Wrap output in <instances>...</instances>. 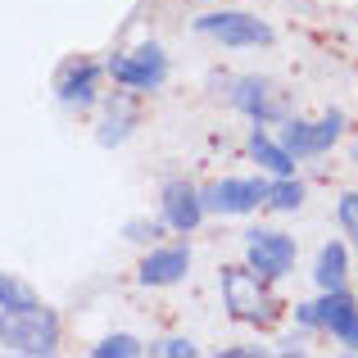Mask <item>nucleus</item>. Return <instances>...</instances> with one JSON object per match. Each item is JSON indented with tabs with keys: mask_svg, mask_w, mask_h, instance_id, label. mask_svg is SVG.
<instances>
[{
	"mask_svg": "<svg viewBox=\"0 0 358 358\" xmlns=\"http://www.w3.org/2000/svg\"><path fill=\"white\" fill-rule=\"evenodd\" d=\"M109 73H114V82L127 87V91H159L168 82V55L159 50L155 41H145L127 55H114V59H109Z\"/></svg>",
	"mask_w": 358,
	"mask_h": 358,
	"instance_id": "20e7f679",
	"label": "nucleus"
},
{
	"mask_svg": "<svg viewBox=\"0 0 358 358\" xmlns=\"http://www.w3.org/2000/svg\"><path fill=\"white\" fill-rule=\"evenodd\" d=\"M295 254H299L295 236H286V231H277V227L245 231V259H250V268L259 272L263 281H281L295 268Z\"/></svg>",
	"mask_w": 358,
	"mask_h": 358,
	"instance_id": "7ed1b4c3",
	"label": "nucleus"
},
{
	"mask_svg": "<svg viewBox=\"0 0 358 358\" xmlns=\"http://www.w3.org/2000/svg\"><path fill=\"white\" fill-rule=\"evenodd\" d=\"M141 354V341L136 336H109V341H100L91 358H136Z\"/></svg>",
	"mask_w": 358,
	"mask_h": 358,
	"instance_id": "a211bd4d",
	"label": "nucleus"
},
{
	"mask_svg": "<svg viewBox=\"0 0 358 358\" xmlns=\"http://www.w3.org/2000/svg\"><path fill=\"white\" fill-rule=\"evenodd\" d=\"M0 308H41L36 290L14 272H0Z\"/></svg>",
	"mask_w": 358,
	"mask_h": 358,
	"instance_id": "f3484780",
	"label": "nucleus"
},
{
	"mask_svg": "<svg viewBox=\"0 0 358 358\" xmlns=\"http://www.w3.org/2000/svg\"><path fill=\"white\" fill-rule=\"evenodd\" d=\"M155 354H164V358H195V345L186 341V336H173V341L155 345Z\"/></svg>",
	"mask_w": 358,
	"mask_h": 358,
	"instance_id": "aec40b11",
	"label": "nucleus"
},
{
	"mask_svg": "<svg viewBox=\"0 0 358 358\" xmlns=\"http://www.w3.org/2000/svg\"><path fill=\"white\" fill-rule=\"evenodd\" d=\"M122 236H127V241H136V245H155L159 236H164V218H159V222H145V218H131L127 227H122Z\"/></svg>",
	"mask_w": 358,
	"mask_h": 358,
	"instance_id": "6ab92c4d",
	"label": "nucleus"
},
{
	"mask_svg": "<svg viewBox=\"0 0 358 358\" xmlns=\"http://www.w3.org/2000/svg\"><path fill=\"white\" fill-rule=\"evenodd\" d=\"M204 222V200L191 182H168L164 186V227L191 236L195 227Z\"/></svg>",
	"mask_w": 358,
	"mask_h": 358,
	"instance_id": "1a4fd4ad",
	"label": "nucleus"
},
{
	"mask_svg": "<svg viewBox=\"0 0 358 358\" xmlns=\"http://www.w3.org/2000/svg\"><path fill=\"white\" fill-rule=\"evenodd\" d=\"M0 345L14 354H55L59 350V317L50 308H0Z\"/></svg>",
	"mask_w": 358,
	"mask_h": 358,
	"instance_id": "f257e3e1",
	"label": "nucleus"
},
{
	"mask_svg": "<svg viewBox=\"0 0 358 358\" xmlns=\"http://www.w3.org/2000/svg\"><path fill=\"white\" fill-rule=\"evenodd\" d=\"M231 105H236L245 118H254L259 127H263V122H272V118H281L277 91H272L263 78H241L236 87H231Z\"/></svg>",
	"mask_w": 358,
	"mask_h": 358,
	"instance_id": "f8f14e48",
	"label": "nucleus"
},
{
	"mask_svg": "<svg viewBox=\"0 0 358 358\" xmlns=\"http://www.w3.org/2000/svg\"><path fill=\"white\" fill-rule=\"evenodd\" d=\"M250 155H254V164L268 168L272 177H290V173H295V155H290L281 141H272L263 127H254V131H250Z\"/></svg>",
	"mask_w": 358,
	"mask_h": 358,
	"instance_id": "ddd939ff",
	"label": "nucleus"
},
{
	"mask_svg": "<svg viewBox=\"0 0 358 358\" xmlns=\"http://www.w3.org/2000/svg\"><path fill=\"white\" fill-rule=\"evenodd\" d=\"M191 272V250L186 245H164V250H150L141 263V286H177V281Z\"/></svg>",
	"mask_w": 358,
	"mask_h": 358,
	"instance_id": "9b49d317",
	"label": "nucleus"
},
{
	"mask_svg": "<svg viewBox=\"0 0 358 358\" xmlns=\"http://www.w3.org/2000/svg\"><path fill=\"white\" fill-rule=\"evenodd\" d=\"M204 213H222V218H241L254 213L268 200V182L263 177H227V182H213L209 191H200Z\"/></svg>",
	"mask_w": 358,
	"mask_h": 358,
	"instance_id": "423d86ee",
	"label": "nucleus"
},
{
	"mask_svg": "<svg viewBox=\"0 0 358 358\" xmlns=\"http://www.w3.org/2000/svg\"><path fill=\"white\" fill-rule=\"evenodd\" d=\"M222 299L241 322H272L277 317V304L254 268H222Z\"/></svg>",
	"mask_w": 358,
	"mask_h": 358,
	"instance_id": "f03ea898",
	"label": "nucleus"
},
{
	"mask_svg": "<svg viewBox=\"0 0 358 358\" xmlns=\"http://www.w3.org/2000/svg\"><path fill=\"white\" fill-rule=\"evenodd\" d=\"M350 231H354V245H358V227H350Z\"/></svg>",
	"mask_w": 358,
	"mask_h": 358,
	"instance_id": "5701e85b",
	"label": "nucleus"
},
{
	"mask_svg": "<svg viewBox=\"0 0 358 358\" xmlns=\"http://www.w3.org/2000/svg\"><path fill=\"white\" fill-rule=\"evenodd\" d=\"M336 218H341V227H358V195H341Z\"/></svg>",
	"mask_w": 358,
	"mask_h": 358,
	"instance_id": "412c9836",
	"label": "nucleus"
},
{
	"mask_svg": "<svg viewBox=\"0 0 358 358\" xmlns=\"http://www.w3.org/2000/svg\"><path fill=\"white\" fill-rule=\"evenodd\" d=\"M345 277H350V250H345L341 241L322 245V254H317V268H313V281L322 290H341Z\"/></svg>",
	"mask_w": 358,
	"mask_h": 358,
	"instance_id": "4468645a",
	"label": "nucleus"
},
{
	"mask_svg": "<svg viewBox=\"0 0 358 358\" xmlns=\"http://www.w3.org/2000/svg\"><path fill=\"white\" fill-rule=\"evenodd\" d=\"M96 91H100V64H91V59L69 64L59 73V82H55V96H59L64 109H91Z\"/></svg>",
	"mask_w": 358,
	"mask_h": 358,
	"instance_id": "9d476101",
	"label": "nucleus"
},
{
	"mask_svg": "<svg viewBox=\"0 0 358 358\" xmlns=\"http://www.w3.org/2000/svg\"><path fill=\"white\" fill-rule=\"evenodd\" d=\"M317 327L322 331H331L336 341L345 345V350L358 354V299L350 295V290H322V299H317Z\"/></svg>",
	"mask_w": 358,
	"mask_h": 358,
	"instance_id": "6e6552de",
	"label": "nucleus"
},
{
	"mask_svg": "<svg viewBox=\"0 0 358 358\" xmlns=\"http://www.w3.org/2000/svg\"><path fill=\"white\" fill-rule=\"evenodd\" d=\"M299 322H304V327H317V308L313 304H299Z\"/></svg>",
	"mask_w": 358,
	"mask_h": 358,
	"instance_id": "4be33fe9",
	"label": "nucleus"
},
{
	"mask_svg": "<svg viewBox=\"0 0 358 358\" xmlns=\"http://www.w3.org/2000/svg\"><path fill=\"white\" fill-rule=\"evenodd\" d=\"M131 122H136V114L127 109V100H118V105H109V114L105 122H100V145H122L127 141V131H131Z\"/></svg>",
	"mask_w": 358,
	"mask_h": 358,
	"instance_id": "2eb2a0df",
	"label": "nucleus"
},
{
	"mask_svg": "<svg viewBox=\"0 0 358 358\" xmlns=\"http://www.w3.org/2000/svg\"><path fill=\"white\" fill-rule=\"evenodd\" d=\"M341 131H345V114H341V109H331V114L317 118V122L286 118V122H281V145H286L295 159H313V155H322V150H331L336 141H341Z\"/></svg>",
	"mask_w": 358,
	"mask_h": 358,
	"instance_id": "39448f33",
	"label": "nucleus"
},
{
	"mask_svg": "<svg viewBox=\"0 0 358 358\" xmlns=\"http://www.w3.org/2000/svg\"><path fill=\"white\" fill-rule=\"evenodd\" d=\"M195 32L213 36L222 45H268L272 41V27L263 18H250L241 9H218V14H200L195 18Z\"/></svg>",
	"mask_w": 358,
	"mask_h": 358,
	"instance_id": "0eeeda50",
	"label": "nucleus"
},
{
	"mask_svg": "<svg viewBox=\"0 0 358 358\" xmlns=\"http://www.w3.org/2000/svg\"><path fill=\"white\" fill-rule=\"evenodd\" d=\"M354 159H358V145H354Z\"/></svg>",
	"mask_w": 358,
	"mask_h": 358,
	"instance_id": "b1692460",
	"label": "nucleus"
},
{
	"mask_svg": "<svg viewBox=\"0 0 358 358\" xmlns=\"http://www.w3.org/2000/svg\"><path fill=\"white\" fill-rule=\"evenodd\" d=\"M277 213H295L299 204H304V182H295V173L290 177H277V182H268V200Z\"/></svg>",
	"mask_w": 358,
	"mask_h": 358,
	"instance_id": "dca6fc26",
	"label": "nucleus"
}]
</instances>
